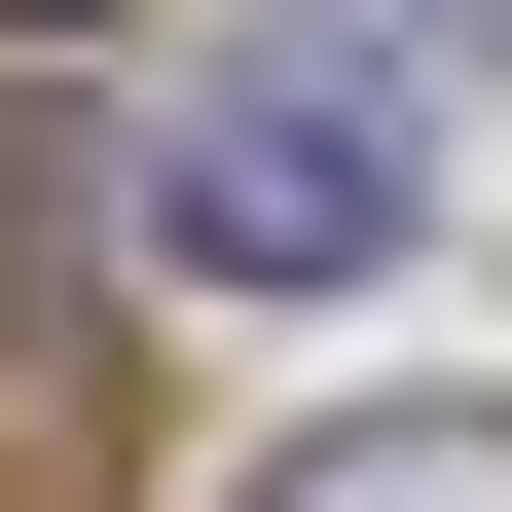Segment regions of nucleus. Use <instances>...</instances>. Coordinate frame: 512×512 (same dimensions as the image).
Here are the masks:
<instances>
[{"label": "nucleus", "mask_w": 512, "mask_h": 512, "mask_svg": "<svg viewBox=\"0 0 512 512\" xmlns=\"http://www.w3.org/2000/svg\"><path fill=\"white\" fill-rule=\"evenodd\" d=\"M403 37H512V0H403Z\"/></svg>", "instance_id": "nucleus-4"}, {"label": "nucleus", "mask_w": 512, "mask_h": 512, "mask_svg": "<svg viewBox=\"0 0 512 512\" xmlns=\"http://www.w3.org/2000/svg\"><path fill=\"white\" fill-rule=\"evenodd\" d=\"M256 512H512V403H366V439H293Z\"/></svg>", "instance_id": "nucleus-3"}, {"label": "nucleus", "mask_w": 512, "mask_h": 512, "mask_svg": "<svg viewBox=\"0 0 512 512\" xmlns=\"http://www.w3.org/2000/svg\"><path fill=\"white\" fill-rule=\"evenodd\" d=\"M147 256H220V293H366V256H403V110H366V74L147 110Z\"/></svg>", "instance_id": "nucleus-1"}, {"label": "nucleus", "mask_w": 512, "mask_h": 512, "mask_svg": "<svg viewBox=\"0 0 512 512\" xmlns=\"http://www.w3.org/2000/svg\"><path fill=\"white\" fill-rule=\"evenodd\" d=\"M74 403H110V330H74V183L0 147V476H74Z\"/></svg>", "instance_id": "nucleus-2"}]
</instances>
